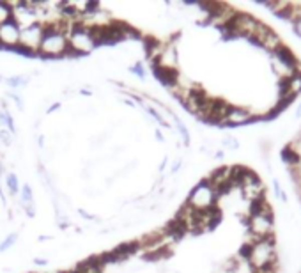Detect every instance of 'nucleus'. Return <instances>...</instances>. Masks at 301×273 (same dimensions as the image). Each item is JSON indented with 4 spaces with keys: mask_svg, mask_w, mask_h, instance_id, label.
I'll return each mask as SVG.
<instances>
[{
    "mask_svg": "<svg viewBox=\"0 0 301 273\" xmlns=\"http://www.w3.org/2000/svg\"><path fill=\"white\" fill-rule=\"evenodd\" d=\"M6 187H8V190L11 195L20 194V183H18V177H16L15 172H11V174L6 176Z\"/></svg>",
    "mask_w": 301,
    "mask_h": 273,
    "instance_id": "12",
    "label": "nucleus"
},
{
    "mask_svg": "<svg viewBox=\"0 0 301 273\" xmlns=\"http://www.w3.org/2000/svg\"><path fill=\"white\" fill-rule=\"evenodd\" d=\"M11 98H13V100H15V103H16V105H18V109H23L22 98H20L18 94H13V93H11Z\"/></svg>",
    "mask_w": 301,
    "mask_h": 273,
    "instance_id": "21",
    "label": "nucleus"
},
{
    "mask_svg": "<svg viewBox=\"0 0 301 273\" xmlns=\"http://www.w3.org/2000/svg\"><path fill=\"white\" fill-rule=\"evenodd\" d=\"M16 241H18V232H11V234L0 243V252H6L9 250V248H13L16 245Z\"/></svg>",
    "mask_w": 301,
    "mask_h": 273,
    "instance_id": "14",
    "label": "nucleus"
},
{
    "mask_svg": "<svg viewBox=\"0 0 301 273\" xmlns=\"http://www.w3.org/2000/svg\"><path fill=\"white\" fill-rule=\"evenodd\" d=\"M294 30H296V34H297V36H301V18H299V20H296V22H294Z\"/></svg>",
    "mask_w": 301,
    "mask_h": 273,
    "instance_id": "22",
    "label": "nucleus"
},
{
    "mask_svg": "<svg viewBox=\"0 0 301 273\" xmlns=\"http://www.w3.org/2000/svg\"><path fill=\"white\" fill-rule=\"evenodd\" d=\"M43 34H45V25L41 23H34V25H29L25 29H22V34H20V46H22L25 52H36L39 50V45H41Z\"/></svg>",
    "mask_w": 301,
    "mask_h": 273,
    "instance_id": "5",
    "label": "nucleus"
},
{
    "mask_svg": "<svg viewBox=\"0 0 301 273\" xmlns=\"http://www.w3.org/2000/svg\"><path fill=\"white\" fill-rule=\"evenodd\" d=\"M6 82H8L9 87H13V89H22V87H25L27 83H29V76L27 75H16V76L8 78Z\"/></svg>",
    "mask_w": 301,
    "mask_h": 273,
    "instance_id": "13",
    "label": "nucleus"
},
{
    "mask_svg": "<svg viewBox=\"0 0 301 273\" xmlns=\"http://www.w3.org/2000/svg\"><path fill=\"white\" fill-rule=\"evenodd\" d=\"M252 114L245 109H229L225 116V123H230V124H243V123H248L252 121Z\"/></svg>",
    "mask_w": 301,
    "mask_h": 273,
    "instance_id": "9",
    "label": "nucleus"
},
{
    "mask_svg": "<svg viewBox=\"0 0 301 273\" xmlns=\"http://www.w3.org/2000/svg\"><path fill=\"white\" fill-rule=\"evenodd\" d=\"M227 27L230 29V34L252 36L257 27H259V22H257L252 15H239V16H234V20Z\"/></svg>",
    "mask_w": 301,
    "mask_h": 273,
    "instance_id": "7",
    "label": "nucleus"
},
{
    "mask_svg": "<svg viewBox=\"0 0 301 273\" xmlns=\"http://www.w3.org/2000/svg\"><path fill=\"white\" fill-rule=\"evenodd\" d=\"M66 32H68L69 50H73L75 53H89L96 46V38L92 29L82 25V23H75Z\"/></svg>",
    "mask_w": 301,
    "mask_h": 273,
    "instance_id": "2",
    "label": "nucleus"
},
{
    "mask_svg": "<svg viewBox=\"0 0 301 273\" xmlns=\"http://www.w3.org/2000/svg\"><path fill=\"white\" fill-rule=\"evenodd\" d=\"M0 140L6 144V146H11L13 144V133L6 128H0Z\"/></svg>",
    "mask_w": 301,
    "mask_h": 273,
    "instance_id": "18",
    "label": "nucleus"
},
{
    "mask_svg": "<svg viewBox=\"0 0 301 273\" xmlns=\"http://www.w3.org/2000/svg\"><path fill=\"white\" fill-rule=\"evenodd\" d=\"M225 144H227L229 147H234V149L237 147V140L232 139V137H225Z\"/></svg>",
    "mask_w": 301,
    "mask_h": 273,
    "instance_id": "20",
    "label": "nucleus"
},
{
    "mask_svg": "<svg viewBox=\"0 0 301 273\" xmlns=\"http://www.w3.org/2000/svg\"><path fill=\"white\" fill-rule=\"evenodd\" d=\"M39 53L46 57H60L69 52L68 32L62 25H45V34H43L41 45H39Z\"/></svg>",
    "mask_w": 301,
    "mask_h": 273,
    "instance_id": "1",
    "label": "nucleus"
},
{
    "mask_svg": "<svg viewBox=\"0 0 301 273\" xmlns=\"http://www.w3.org/2000/svg\"><path fill=\"white\" fill-rule=\"evenodd\" d=\"M156 139H158V140H163V135H162V131H160V130H156Z\"/></svg>",
    "mask_w": 301,
    "mask_h": 273,
    "instance_id": "23",
    "label": "nucleus"
},
{
    "mask_svg": "<svg viewBox=\"0 0 301 273\" xmlns=\"http://www.w3.org/2000/svg\"><path fill=\"white\" fill-rule=\"evenodd\" d=\"M11 18L22 29H25V27L38 23L39 16H38V9L30 2H16V4H11Z\"/></svg>",
    "mask_w": 301,
    "mask_h": 273,
    "instance_id": "4",
    "label": "nucleus"
},
{
    "mask_svg": "<svg viewBox=\"0 0 301 273\" xmlns=\"http://www.w3.org/2000/svg\"><path fill=\"white\" fill-rule=\"evenodd\" d=\"M174 121H176L177 128H179V133L183 135V139H185V144H188L190 142V135H188V130H186V126L183 124V121H181L177 116H174Z\"/></svg>",
    "mask_w": 301,
    "mask_h": 273,
    "instance_id": "17",
    "label": "nucleus"
},
{
    "mask_svg": "<svg viewBox=\"0 0 301 273\" xmlns=\"http://www.w3.org/2000/svg\"><path fill=\"white\" fill-rule=\"evenodd\" d=\"M20 34H22V27L13 18L2 22L0 23V46H8V48L20 46Z\"/></svg>",
    "mask_w": 301,
    "mask_h": 273,
    "instance_id": "6",
    "label": "nucleus"
},
{
    "mask_svg": "<svg viewBox=\"0 0 301 273\" xmlns=\"http://www.w3.org/2000/svg\"><path fill=\"white\" fill-rule=\"evenodd\" d=\"M262 45L266 46L267 50H271V52H275V50L280 46V39H278V36H276V32L269 30V32L266 34V38H264Z\"/></svg>",
    "mask_w": 301,
    "mask_h": 273,
    "instance_id": "11",
    "label": "nucleus"
},
{
    "mask_svg": "<svg viewBox=\"0 0 301 273\" xmlns=\"http://www.w3.org/2000/svg\"><path fill=\"white\" fill-rule=\"evenodd\" d=\"M296 116L301 117V103H299V107H297V110H296Z\"/></svg>",
    "mask_w": 301,
    "mask_h": 273,
    "instance_id": "24",
    "label": "nucleus"
},
{
    "mask_svg": "<svg viewBox=\"0 0 301 273\" xmlns=\"http://www.w3.org/2000/svg\"><path fill=\"white\" fill-rule=\"evenodd\" d=\"M129 69H131L133 73H135L136 76H138V78H145V69H143V66H142V62H136L135 66H131L129 67Z\"/></svg>",
    "mask_w": 301,
    "mask_h": 273,
    "instance_id": "19",
    "label": "nucleus"
},
{
    "mask_svg": "<svg viewBox=\"0 0 301 273\" xmlns=\"http://www.w3.org/2000/svg\"><path fill=\"white\" fill-rule=\"evenodd\" d=\"M20 197H22V204L25 206L27 215L34 217V194H32L30 185H23V188L20 190Z\"/></svg>",
    "mask_w": 301,
    "mask_h": 273,
    "instance_id": "10",
    "label": "nucleus"
},
{
    "mask_svg": "<svg viewBox=\"0 0 301 273\" xmlns=\"http://www.w3.org/2000/svg\"><path fill=\"white\" fill-rule=\"evenodd\" d=\"M11 20V4L8 2H0V23Z\"/></svg>",
    "mask_w": 301,
    "mask_h": 273,
    "instance_id": "16",
    "label": "nucleus"
},
{
    "mask_svg": "<svg viewBox=\"0 0 301 273\" xmlns=\"http://www.w3.org/2000/svg\"><path fill=\"white\" fill-rule=\"evenodd\" d=\"M136 248H138L136 243H122V245H119L115 250L110 252V255L106 259L103 257V261H120V259H126V257H129V255L135 254Z\"/></svg>",
    "mask_w": 301,
    "mask_h": 273,
    "instance_id": "8",
    "label": "nucleus"
},
{
    "mask_svg": "<svg viewBox=\"0 0 301 273\" xmlns=\"http://www.w3.org/2000/svg\"><path fill=\"white\" fill-rule=\"evenodd\" d=\"M289 89H290V94H292V96H296V94L301 93V73L294 75L292 78L289 80Z\"/></svg>",
    "mask_w": 301,
    "mask_h": 273,
    "instance_id": "15",
    "label": "nucleus"
},
{
    "mask_svg": "<svg viewBox=\"0 0 301 273\" xmlns=\"http://www.w3.org/2000/svg\"><path fill=\"white\" fill-rule=\"evenodd\" d=\"M215 199H216L215 190L211 188V185L207 183V181H204V183L197 185V187L193 188L192 194H190L188 206L195 211H207L213 208Z\"/></svg>",
    "mask_w": 301,
    "mask_h": 273,
    "instance_id": "3",
    "label": "nucleus"
}]
</instances>
